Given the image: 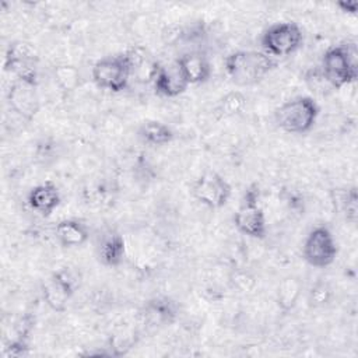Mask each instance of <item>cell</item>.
Instances as JSON below:
<instances>
[{
	"label": "cell",
	"instance_id": "obj_19",
	"mask_svg": "<svg viewBox=\"0 0 358 358\" xmlns=\"http://www.w3.org/2000/svg\"><path fill=\"white\" fill-rule=\"evenodd\" d=\"M301 291H302V282L298 277L288 275L282 278L277 287V294H275V301L280 310H282L284 313L291 312L299 301Z\"/></svg>",
	"mask_w": 358,
	"mask_h": 358
},
{
	"label": "cell",
	"instance_id": "obj_9",
	"mask_svg": "<svg viewBox=\"0 0 358 358\" xmlns=\"http://www.w3.org/2000/svg\"><path fill=\"white\" fill-rule=\"evenodd\" d=\"M4 69L15 80L38 85V55L31 43L24 41L11 42L6 49Z\"/></svg>",
	"mask_w": 358,
	"mask_h": 358
},
{
	"label": "cell",
	"instance_id": "obj_21",
	"mask_svg": "<svg viewBox=\"0 0 358 358\" xmlns=\"http://www.w3.org/2000/svg\"><path fill=\"white\" fill-rule=\"evenodd\" d=\"M246 96L241 91H231L220 99L217 112L224 117L239 115L246 108Z\"/></svg>",
	"mask_w": 358,
	"mask_h": 358
},
{
	"label": "cell",
	"instance_id": "obj_23",
	"mask_svg": "<svg viewBox=\"0 0 358 358\" xmlns=\"http://www.w3.org/2000/svg\"><path fill=\"white\" fill-rule=\"evenodd\" d=\"M331 295L333 294H331L330 285L326 281H323V280H317L312 285L308 298H309V303L312 306L320 308V306H324V305H327L330 302Z\"/></svg>",
	"mask_w": 358,
	"mask_h": 358
},
{
	"label": "cell",
	"instance_id": "obj_15",
	"mask_svg": "<svg viewBox=\"0 0 358 358\" xmlns=\"http://www.w3.org/2000/svg\"><path fill=\"white\" fill-rule=\"evenodd\" d=\"M126 255V242L123 235L115 229L105 231L96 243V259L105 267H117Z\"/></svg>",
	"mask_w": 358,
	"mask_h": 358
},
{
	"label": "cell",
	"instance_id": "obj_5",
	"mask_svg": "<svg viewBox=\"0 0 358 358\" xmlns=\"http://www.w3.org/2000/svg\"><path fill=\"white\" fill-rule=\"evenodd\" d=\"M303 42V32L296 22L280 21L267 27L262 36L260 45L270 57H287L295 53Z\"/></svg>",
	"mask_w": 358,
	"mask_h": 358
},
{
	"label": "cell",
	"instance_id": "obj_2",
	"mask_svg": "<svg viewBox=\"0 0 358 358\" xmlns=\"http://www.w3.org/2000/svg\"><path fill=\"white\" fill-rule=\"evenodd\" d=\"M320 74L336 90L355 83L358 78V52L354 42L334 45L322 56Z\"/></svg>",
	"mask_w": 358,
	"mask_h": 358
},
{
	"label": "cell",
	"instance_id": "obj_10",
	"mask_svg": "<svg viewBox=\"0 0 358 358\" xmlns=\"http://www.w3.org/2000/svg\"><path fill=\"white\" fill-rule=\"evenodd\" d=\"M76 292V281L67 270L52 273L42 284V298L53 312L62 313L67 309L70 299Z\"/></svg>",
	"mask_w": 358,
	"mask_h": 358
},
{
	"label": "cell",
	"instance_id": "obj_11",
	"mask_svg": "<svg viewBox=\"0 0 358 358\" xmlns=\"http://www.w3.org/2000/svg\"><path fill=\"white\" fill-rule=\"evenodd\" d=\"M7 103L21 119L32 120L39 110L36 85L15 80L7 91Z\"/></svg>",
	"mask_w": 358,
	"mask_h": 358
},
{
	"label": "cell",
	"instance_id": "obj_25",
	"mask_svg": "<svg viewBox=\"0 0 358 358\" xmlns=\"http://www.w3.org/2000/svg\"><path fill=\"white\" fill-rule=\"evenodd\" d=\"M336 6H337L343 13H345V14L354 15V14H357V11H358V1H355V0L340 1V3H337Z\"/></svg>",
	"mask_w": 358,
	"mask_h": 358
},
{
	"label": "cell",
	"instance_id": "obj_3",
	"mask_svg": "<svg viewBox=\"0 0 358 358\" xmlns=\"http://www.w3.org/2000/svg\"><path fill=\"white\" fill-rule=\"evenodd\" d=\"M320 108L310 96H295L285 101L274 110L275 124L288 134L310 131L319 117Z\"/></svg>",
	"mask_w": 358,
	"mask_h": 358
},
{
	"label": "cell",
	"instance_id": "obj_24",
	"mask_svg": "<svg viewBox=\"0 0 358 358\" xmlns=\"http://www.w3.org/2000/svg\"><path fill=\"white\" fill-rule=\"evenodd\" d=\"M341 207H343L345 220L354 225L358 217V194L355 187H351L344 193L341 199Z\"/></svg>",
	"mask_w": 358,
	"mask_h": 358
},
{
	"label": "cell",
	"instance_id": "obj_13",
	"mask_svg": "<svg viewBox=\"0 0 358 358\" xmlns=\"http://www.w3.org/2000/svg\"><path fill=\"white\" fill-rule=\"evenodd\" d=\"M140 316L147 327H165L175 322L178 316V306L172 299L166 296H157L143 305Z\"/></svg>",
	"mask_w": 358,
	"mask_h": 358
},
{
	"label": "cell",
	"instance_id": "obj_1",
	"mask_svg": "<svg viewBox=\"0 0 358 358\" xmlns=\"http://www.w3.org/2000/svg\"><path fill=\"white\" fill-rule=\"evenodd\" d=\"M277 66L275 60L263 50L239 49L228 53L224 70L236 87H250L263 81Z\"/></svg>",
	"mask_w": 358,
	"mask_h": 358
},
{
	"label": "cell",
	"instance_id": "obj_12",
	"mask_svg": "<svg viewBox=\"0 0 358 358\" xmlns=\"http://www.w3.org/2000/svg\"><path fill=\"white\" fill-rule=\"evenodd\" d=\"M152 84L155 94L164 98H176L189 88L176 60L169 64H159Z\"/></svg>",
	"mask_w": 358,
	"mask_h": 358
},
{
	"label": "cell",
	"instance_id": "obj_4",
	"mask_svg": "<svg viewBox=\"0 0 358 358\" xmlns=\"http://www.w3.org/2000/svg\"><path fill=\"white\" fill-rule=\"evenodd\" d=\"M95 85L119 94L129 87L131 78V57L129 52L109 55L96 60L91 71Z\"/></svg>",
	"mask_w": 358,
	"mask_h": 358
},
{
	"label": "cell",
	"instance_id": "obj_14",
	"mask_svg": "<svg viewBox=\"0 0 358 358\" xmlns=\"http://www.w3.org/2000/svg\"><path fill=\"white\" fill-rule=\"evenodd\" d=\"M176 63L189 85L204 84L211 77V64L201 52H186L176 59Z\"/></svg>",
	"mask_w": 358,
	"mask_h": 358
},
{
	"label": "cell",
	"instance_id": "obj_8",
	"mask_svg": "<svg viewBox=\"0 0 358 358\" xmlns=\"http://www.w3.org/2000/svg\"><path fill=\"white\" fill-rule=\"evenodd\" d=\"M190 192L197 203L211 210L222 208L232 194L228 180L215 171H206L199 175L194 179Z\"/></svg>",
	"mask_w": 358,
	"mask_h": 358
},
{
	"label": "cell",
	"instance_id": "obj_16",
	"mask_svg": "<svg viewBox=\"0 0 358 358\" xmlns=\"http://www.w3.org/2000/svg\"><path fill=\"white\" fill-rule=\"evenodd\" d=\"M27 201L31 210H34L36 214L42 217H49L60 206L62 196L57 186L53 182L48 180L34 186L28 192Z\"/></svg>",
	"mask_w": 358,
	"mask_h": 358
},
{
	"label": "cell",
	"instance_id": "obj_20",
	"mask_svg": "<svg viewBox=\"0 0 358 358\" xmlns=\"http://www.w3.org/2000/svg\"><path fill=\"white\" fill-rule=\"evenodd\" d=\"M129 53L131 57V77H136L138 81L143 83H152L159 63L151 59V56H148L145 52L138 49L130 50Z\"/></svg>",
	"mask_w": 358,
	"mask_h": 358
},
{
	"label": "cell",
	"instance_id": "obj_18",
	"mask_svg": "<svg viewBox=\"0 0 358 358\" xmlns=\"http://www.w3.org/2000/svg\"><path fill=\"white\" fill-rule=\"evenodd\" d=\"M138 138L151 147H162L175 140V131L161 120H145L137 129Z\"/></svg>",
	"mask_w": 358,
	"mask_h": 358
},
{
	"label": "cell",
	"instance_id": "obj_7",
	"mask_svg": "<svg viewBox=\"0 0 358 358\" xmlns=\"http://www.w3.org/2000/svg\"><path fill=\"white\" fill-rule=\"evenodd\" d=\"M338 253V246L331 231L324 225L315 227L305 238L302 245L303 260L316 268L333 264Z\"/></svg>",
	"mask_w": 358,
	"mask_h": 358
},
{
	"label": "cell",
	"instance_id": "obj_22",
	"mask_svg": "<svg viewBox=\"0 0 358 358\" xmlns=\"http://www.w3.org/2000/svg\"><path fill=\"white\" fill-rule=\"evenodd\" d=\"M53 73H55V80L57 81L59 87L63 91H71L77 87L80 74L74 66H69V64L57 66L55 67Z\"/></svg>",
	"mask_w": 358,
	"mask_h": 358
},
{
	"label": "cell",
	"instance_id": "obj_17",
	"mask_svg": "<svg viewBox=\"0 0 358 358\" xmlns=\"http://www.w3.org/2000/svg\"><path fill=\"white\" fill-rule=\"evenodd\" d=\"M55 235L63 248L83 246L90 238L88 227L77 218H64L56 224Z\"/></svg>",
	"mask_w": 358,
	"mask_h": 358
},
{
	"label": "cell",
	"instance_id": "obj_6",
	"mask_svg": "<svg viewBox=\"0 0 358 358\" xmlns=\"http://www.w3.org/2000/svg\"><path fill=\"white\" fill-rule=\"evenodd\" d=\"M235 228L248 238L263 239L267 234V221L264 210L259 203V190L256 186L249 187L234 215Z\"/></svg>",
	"mask_w": 358,
	"mask_h": 358
}]
</instances>
